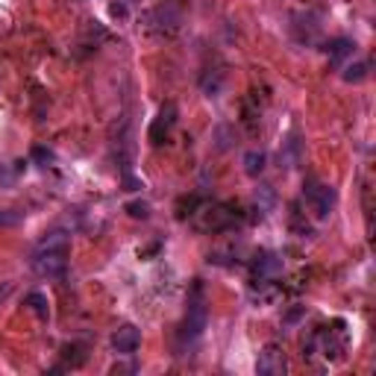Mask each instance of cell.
<instances>
[{"instance_id": "obj_1", "label": "cell", "mask_w": 376, "mask_h": 376, "mask_svg": "<svg viewBox=\"0 0 376 376\" xmlns=\"http://www.w3.org/2000/svg\"><path fill=\"white\" fill-rule=\"evenodd\" d=\"M186 9H188L186 0H165V3H159V6L147 15V27H150L153 33L171 36V33H176L179 27H183Z\"/></svg>"}, {"instance_id": "obj_2", "label": "cell", "mask_w": 376, "mask_h": 376, "mask_svg": "<svg viewBox=\"0 0 376 376\" xmlns=\"http://www.w3.org/2000/svg\"><path fill=\"white\" fill-rule=\"evenodd\" d=\"M33 271L45 280H57L68 271V247H36L30 259Z\"/></svg>"}, {"instance_id": "obj_3", "label": "cell", "mask_w": 376, "mask_h": 376, "mask_svg": "<svg viewBox=\"0 0 376 376\" xmlns=\"http://www.w3.org/2000/svg\"><path fill=\"white\" fill-rule=\"evenodd\" d=\"M206 329V303L200 294V285L194 288V294L188 300V315H186V324H183V338L186 341H197Z\"/></svg>"}, {"instance_id": "obj_4", "label": "cell", "mask_w": 376, "mask_h": 376, "mask_svg": "<svg viewBox=\"0 0 376 376\" xmlns=\"http://www.w3.org/2000/svg\"><path fill=\"white\" fill-rule=\"evenodd\" d=\"M232 224H235V215L230 212L227 206H206L200 212V220H197V227L206 230V232H220V230H227Z\"/></svg>"}, {"instance_id": "obj_5", "label": "cell", "mask_w": 376, "mask_h": 376, "mask_svg": "<svg viewBox=\"0 0 376 376\" xmlns=\"http://www.w3.org/2000/svg\"><path fill=\"white\" fill-rule=\"evenodd\" d=\"M256 370H259L262 376H283V373L288 370L285 353H283L276 344H268V347H264V350H262L259 361H256Z\"/></svg>"}, {"instance_id": "obj_6", "label": "cell", "mask_w": 376, "mask_h": 376, "mask_svg": "<svg viewBox=\"0 0 376 376\" xmlns=\"http://www.w3.org/2000/svg\"><path fill=\"white\" fill-rule=\"evenodd\" d=\"M138 344H142V332H138L133 324H123L112 332V347L121 356H133L138 350Z\"/></svg>"}, {"instance_id": "obj_7", "label": "cell", "mask_w": 376, "mask_h": 376, "mask_svg": "<svg viewBox=\"0 0 376 376\" xmlns=\"http://www.w3.org/2000/svg\"><path fill=\"white\" fill-rule=\"evenodd\" d=\"M306 200H309V206L315 209L317 218H326L332 203H336V194H332L326 186H317V183H309L306 186Z\"/></svg>"}, {"instance_id": "obj_8", "label": "cell", "mask_w": 376, "mask_h": 376, "mask_svg": "<svg viewBox=\"0 0 376 376\" xmlns=\"http://www.w3.org/2000/svg\"><path fill=\"white\" fill-rule=\"evenodd\" d=\"M174 123H176V106L174 103H165L159 118L153 121V127H150V142L153 144H162L165 138H168V133L174 130Z\"/></svg>"}, {"instance_id": "obj_9", "label": "cell", "mask_w": 376, "mask_h": 376, "mask_svg": "<svg viewBox=\"0 0 376 376\" xmlns=\"http://www.w3.org/2000/svg\"><path fill=\"white\" fill-rule=\"evenodd\" d=\"M220 86H224V71H212V68H206L203 77H200V89L209 97H215L220 91Z\"/></svg>"}, {"instance_id": "obj_10", "label": "cell", "mask_w": 376, "mask_h": 376, "mask_svg": "<svg viewBox=\"0 0 376 376\" xmlns=\"http://www.w3.org/2000/svg\"><path fill=\"white\" fill-rule=\"evenodd\" d=\"M264 162H268V156H264L262 150H250L244 156V174L247 176H259L264 171Z\"/></svg>"}, {"instance_id": "obj_11", "label": "cell", "mask_w": 376, "mask_h": 376, "mask_svg": "<svg viewBox=\"0 0 376 376\" xmlns=\"http://www.w3.org/2000/svg\"><path fill=\"white\" fill-rule=\"evenodd\" d=\"M353 41L350 38H336V41H332V45H329V62H344L347 57H350V53H353Z\"/></svg>"}, {"instance_id": "obj_12", "label": "cell", "mask_w": 376, "mask_h": 376, "mask_svg": "<svg viewBox=\"0 0 376 376\" xmlns=\"http://www.w3.org/2000/svg\"><path fill=\"white\" fill-rule=\"evenodd\" d=\"M365 77H368V62L347 65V71H344V80H347V82H361Z\"/></svg>"}, {"instance_id": "obj_13", "label": "cell", "mask_w": 376, "mask_h": 376, "mask_svg": "<svg viewBox=\"0 0 376 376\" xmlns=\"http://www.w3.org/2000/svg\"><path fill=\"white\" fill-rule=\"evenodd\" d=\"M27 303L33 306V312H36L38 317H47V300H45V294L33 291V294H27Z\"/></svg>"}, {"instance_id": "obj_14", "label": "cell", "mask_w": 376, "mask_h": 376, "mask_svg": "<svg viewBox=\"0 0 376 376\" xmlns=\"http://www.w3.org/2000/svg\"><path fill=\"white\" fill-rule=\"evenodd\" d=\"M9 27H12L9 9H0V36H6V33H9Z\"/></svg>"}, {"instance_id": "obj_15", "label": "cell", "mask_w": 376, "mask_h": 376, "mask_svg": "<svg viewBox=\"0 0 376 376\" xmlns=\"http://www.w3.org/2000/svg\"><path fill=\"white\" fill-rule=\"evenodd\" d=\"M18 220H21V215L18 212H0V227H9V224H18Z\"/></svg>"}, {"instance_id": "obj_16", "label": "cell", "mask_w": 376, "mask_h": 376, "mask_svg": "<svg viewBox=\"0 0 376 376\" xmlns=\"http://www.w3.org/2000/svg\"><path fill=\"white\" fill-rule=\"evenodd\" d=\"M130 215L133 218H147V203H133L130 206Z\"/></svg>"}]
</instances>
